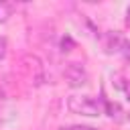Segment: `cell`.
<instances>
[{
  "label": "cell",
  "instance_id": "1",
  "mask_svg": "<svg viewBox=\"0 0 130 130\" xmlns=\"http://www.w3.org/2000/svg\"><path fill=\"white\" fill-rule=\"evenodd\" d=\"M67 108H69V112L79 114V116H91L93 118V116L104 114V102L95 100L91 95H69Z\"/></svg>",
  "mask_w": 130,
  "mask_h": 130
},
{
  "label": "cell",
  "instance_id": "2",
  "mask_svg": "<svg viewBox=\"0 0 130 130\" xmlns=\"http://www.w3.org/2000/svg\"><path fill=\"white\" fill-rule=\"evenodd\" d=\"M63 77H65V81H67L71 87H81V85L87 83V71H85V67H83L81 63H77V61H71V63L65 65Z\"/></svg>",
  "mask_w": 130,
  "mask_h": 130
},
{
  "label": "cell",
  "instance_id": "3",
  "mask_svg": "<svg viewBox=\"0 0 130 130\" xmlns=\"http://www.w3.org/2000/svg\"><path fill=\"white\" fill-rule=\"evenodd\" d=\"M104 49H106V53H110V55L122 51V49H124V41H122V37L116 35V32H110V35L106 37V45H104Z\"/></svg>",
  "mask_w": 130,
  "mask_h": 130
},
{
  "label": "cell",
  "instance_id": "4",
  "mask_svg": "<svg viewBox=\"0 0 130 130\" xmlns=\"http://www.w3.org/2000/svg\"><path fill=\"white\" fill-rule=\"evenodd\" d=\"M104 110L108 112V116L110 118H114V120H122V108L118 106V104H110V102H104Z\"/></svg>",
  "mask_w": 130,
  "mask_h": 130
},
{
  "label": "cell",
  "instance_id": "5",
  "mask_svg": "<svg viewBox=\"0 0 130 130\" xmlns=\"http://www.w3.org/2000/svg\"><path fill=\"white\" fill-rule=\"evenodd\" d=\"M10 16H12V4L0 0V22H6Z\"/></svg>",
  "mask_w": 130,
  "mask_h": 130
},
{
  "label": "cell",
  "instance_id": "6",
  "mask_svg": "<svg viewBox=\"0 0 130 130\" xmlns=\"http://www.w3.org/2000/svg\"><path fill=\"white\" fill-rule=\"evenodd\" d=\"M71 47H73V39L71 37H63L61 39V51L67 53V51H71Z\"/></svg>",
  "mask_w": 130,
  "mask_h": 130
},
{
  "label": "cell",
  "instance_id": "7",
  "mask_svg": "<svg viewBox=\"0 0 130 130\" xmlns=\"http://www.w3.org/2000/svg\"><path fill=\"white\" fill-rule=\"evenodd\" d=\"M61 130H98V128H93V126H83V124H73V126H65V128H61Z\"/></svg>",
  "mask_w": 130,
  "mask_h": 130
},
{
  "label": "cell",
  "instance_id": "8",
  "mask_svg": "<svg viewBox=\"0 0 130 130\" xmlns=\"http://www.w3.org/2000/svg\"><path fill=\"white\" fill-rule=\"evenodd\" d=\"M6 49H8V43H6L4 37H0V59L6 57Z\"/></svg>",
  "mask_w": 130,
  "mask_h": 130
},
{
  "label": "cell",
  "instance_id": "9",
  "mask_svg": "<svg viewBox=\"0 0 130 130\" xmlns=\"http://www.w3.org/2000/svg\"><path fill=\"white\" fill-rule=\"evenodd\" d=\"M122 53H124V59H126V61H130V43H124Z\"/></svg>",
  "mask_w": 130,
  "mask_h": 130
},
{
  "label": "cell",
  "instance_id": "10",
  "mask_svg": "<svg viewBox=\"0 0 130 130\" xmlns=\"http://www.w3.org/2000/svg\"><path fill=\"white\" fill-rule=\"evenodd\" d=\"M126 24L130 26V6H128V10H126Z\"/></svg>",
  "mask_w": 130,
  "mask_h": 130
},
{
  "label": "cell",
  "instance_id": "11",
  "mask_svg": "<svg viewBox=\"0 0 130 130\" xmlns=\"http://www.w3.org/2000/svg\"><path fill=\"white\" fill-rule=\"evenodd\" d=\"M124 89H126V95H128V100H130V81L126 83V87H124Z\"/></svg>",
  "mask_w": 130,
  "mask_h": 130
},
{
  "label": "cell",
  "instance_id": "12",
  "mask_svg": "<svg viewBox=\"0 0 130 130\" xmlns=\"http://www.w3.org/2000/svg\"><path fill=\"white\" fill-rule=\"evenodd\" d=\"M128 120H130V114H128Z\"/></svg>",
  "mask_w": 130,
  "mask_h": 130
}]
</instances>
